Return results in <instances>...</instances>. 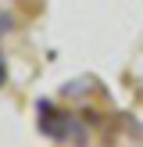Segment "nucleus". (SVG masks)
<instances>
[{
  "label": "nucleus",
  "mask_w": 143,
  "mask_h": 147,
  "mask_svg": "<svg viewBox=\"0 0 143 147\" xmlns=\"http://www.w3.org/2000/svg\"><path fill=\"white\" fill-rule=\"evenodd\" d=\"M36 111H39V133H43V136H50V140H68V136L75 133V122H72L68 115L54 111V104L39 100ZM75 136H79V133H75Z\"/></svg>",
  "instance_id": "nucleus-1"
},
{
  "label": "nucleus",
  "mask_w": 143,
  "mask_h": 147,
  "mask_svg": "<svg viewBox=\"0 0 143 147\" xmlns=\"http://www.w3.org/2000/svg\"><path fill=\"white\" fill-rule=\"evenodd\" d=\"M4 32H11V14L0 11V36H4Z\"/></svg>",
  "instance_id": "nucleus-2"
},
{
  "label": "nucleus",
  "mask_w": 143,
  "mask_h": 147,
  "mask_svg": "<svg viewBox=\"0 0 143 147\" xmlns=\"http://www.w3.org/2000/svg\"><path fill=\"white\" fill-rule=\"evenodd\" d=\"M4 79H7V65H4V57H0V86H4Z\"/></svg>",
  "instance_id": "nucleus-3"
}]
</instances>
